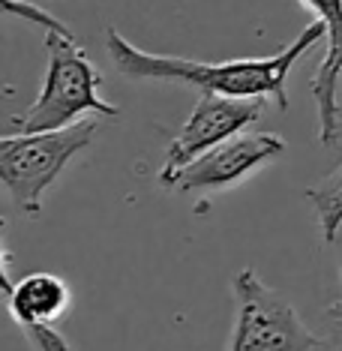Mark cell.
<instances>
[{"label": "cell", "mask_w": 342, "mask_h": 351, "mask_svg": "<svg viewBox=\"0 0 342 351\" xmlns=\"http://www.w3.org/2000/svg\"><path fill=\"white\" fill-rule=\"evenodd\" d=\"M45 51H49L45 84L21 114H12L10 123L15 126V132L63 130V126L78 123V117L87 111L106 121L121 117V108L99 97V69L90 63L87 51L78 45L66 25L45 30Z\"/></svg>", "instance_id": "2"}, {"label": "cell", "mask_w": 342, "mask_h": 351, "mask_svg": "<svg viewBox=\"0 0 342 351\" xmlns=\"http://www.w3.org/2000/svg\"><path fill=\"white\" fill-rule=\"evenodd\" d=\"M306 202L315 207L324 243H333L342 228V162L315 186H306Z\"/></svg>", "instance_id": "9"}, {"label": "cell", "mask_w": 342, "mask_h": 351, "mask_svg": "<svg viewBox=\"0 0 342 351\" xmlns=\"http://www.w3.org/2000/svg\"><path fill=\"white\" fill-rule=\"evenodd\" d=\"M318 39H328V27L321 21H313L306 30L291 45H285L270 58H237V60H189V58H174V54H154L145 49H135L121 30L108 27L106 30V49L108 58L126 78L135 82H178V84H193L198 90L210 93H225V97H246V99H265L270 97L282 111L289 108L285 97V82L304 54L313 49Z\"/></svg>", "instance_id": "1"}, {"label": "cell", "mask_w": 342, "mask_h": 351, "mask_svg": "<svg viewBox=\"0 0 342 351\" xmlns=\"http://www.w3.org/2000/svg\"><path fill=\"white\" fill-rule=\"evenodd\" d=\"M97 121H78L51 132H15L0 141V180L10 189L12 202L36 219L42 198L66 169V162L90 147Z\"/></svg>", "instance_id": "3"}, {"label": "cell", "mask_w": 342, "mask_h": 351, "mask_svg": "<svg viewBox=\"0 0 342 351\" xmlns=\"http://www.w3.org/2000/svg\"><path fill=\"white\" fill-rule=\"evenodd\" d=\"M6 303L19 327L51 324L69 309L73 291L54 274H27L19 282H6Z\"/></svg>", "instance_id": "8"}, {"label": "cell", "mask_w": 342, "mask_h": 351, "mask_svg": "<svg viewBox=\"0 0 342 351\" xmlns=\"http://www.w3.org/2000/svg\"><path fill=\"white\" fill-rule=\"evenodd\" d=\"M265 111V99L246 97H225V93L201 90L193 114L178 130V135L165 147L162 169H159V186H169L193 159L208 154L210 147L241 135L246 126H252Z\"/></svg>", "instance_id": "5"}, {"label": "cell", "mask_w": 342, "mask_h": 351, "mask_svg": "<svg viewBox=\"0 0 342 351\" xmlns=\"http://www.w3.org/2000/svg\"><path fill=\"white\" fill-rule=\"evenodd\" d=\"M234 330L228 351H318V333L252 267L232 279Z\"/></svg>", "instance_id": "4"}, {"label": "cell", "mask_w": 342, "mask_h": 351, "mask_svg": "<svg viewBox=\"0 0 342 351\" xmlns=\"http://www.w3.org/2000/svg\"><path fill=\"white\" fill-rule=\"evenodd\" d=\"M321 342H318V351H342V303H330L321 315Z\"/></svg>", "instance_id": "10"}, {"label": "cell", "mask_w": 342, "mask_h": 351, "mask_svg": "<svg viewBox=\"0 0 342 351\" xmlns=\"http://www.w3.org/2000/svg\"><path fill=\"white\" fill-rule=\"evenodd\" d=\"M300 3L315 12V21L328 27V49L309 82V90L318 106V141L330 147L342 135V111L337 102V78L342 75V0H300Z\"/></svg>", "instance_id": "7"}, {"label": "cell", "mask_w": 342, "mask_h": 351, "mask_svg": "<svg viewBox=\"0 0 342 351\" xmlns=\"http://www.w3.org/2000/svg\"><path fill=\"white\" fill-rule=\"evenodd\" d=\"M285 154V138L276 132H241L210 147L186 165L165 189L171 193H222L246 180L261 165Z\"/></svg>", "instance_id": "6"}, {"label": "cell", "mask_w": 342, "mask_h": 351, "mask_svg": "<svg viewBox=\"0 0 342 351\" xmlns=\"http://www.w3.org/2000/svg\"><path fill=\"white\" fill-rule=\"evenodd\" d=\"M21 330H25L34 351H75L51 324H30V327H21Z\"/></svg>", "instance_id": "11"}]
</instances>
